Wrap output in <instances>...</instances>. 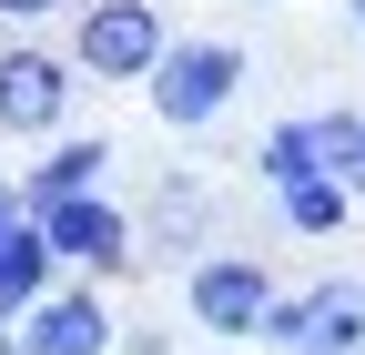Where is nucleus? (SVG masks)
I'll return each instance as SVG.
<instances>
[{
    "label": "nucleus",
    "mask_w": 365,
    "mask_h": 355,
    "mask_svg": "<svg viewBox=\"0 0 365 355\" xmlns=\"http://www.w3.org/2000/svg\"><path fill=\"white\" fill-rule=\"evenodd\" d=\"M0 355H11V345H0Z\"/></svg>",
    "instance_id": "obj_19"
},
{
    "label": "nucleus",
    "mask_w": 365,
    "mask_h": 355,
    "mask_svg": "<svg viewBox=\"0 0 365 355\" xmlns=\"http://www.w3.org/2000/svg\"><path fill=\"white\" fill-rule=\"evenodd\" d=\"M244 11H274V0H244Z\"/></svg>",
    "instance_id": "obj_18"
},
{
    "label": "nucleus",
    "mask_w": 365,
    "mask_h": 355,
    "mask_svg": "<svg viewBox=\"0 0 365 355\" xmlns=\"http://www.w3.org/2000/svg\"><path fill=\"white\" fill-rule=\"evenodd\" d=\"M122 355H182L173 325H122Z\"/></svg>",
    "instance_id": "obj_15"
},
{
    "label": "nucleus",
    "mask_w": 365,
    "mask_h": 355,
    "mask_svg": "<svg viewBox=\"0 0 365 355\" xmlns=\"http://www.w3.org/2000/svg\"><path fill=\"white\" fill-rule=\"evenodd\" d=\"M173 51V11L163 0H81L71 11V71L102 92H143Z\"/></svg>",
    "instance_id": "obj_2"
},
{
    "label": "nucleus",
    "mask_w": 365,
    "mask_h": 355,
    "mask_svg": "<svg viewBox=\"0 0 365 355\" xmlns=\"http://www.w3.org/2000/svg\"><path fill=\"white\" fill-rule=\"evenodd\" d=\"M345 21H355V31H365V0H345Z\"/></svg>",
    "instance_id": "obj_17"
},
{
    "label": "nucleus",
    "mask_w": 365,
    "mask_h": 355,
    "mask_svg": "<svg viewBox=\"0 0 365 355\" xmlns=\"http://www.w3.org/2000/svg\"><path fill=\"white\" fill-rule=\"evenodd\" d=\"M41 224V244H51V264L71 284H112V274H132V203H112V193H71V203H41L31 213Z\"/></svg>",
    "instance_id": "obj_6"
},
{
    "label": "nucleus",
    "mask_w": 365,
    "mask_h": 355,
    "mask_svg": "<svg viewBox=\"0 0 365 355\" xmlns=\"http://www.w3.org/2000/svg\"><path fill=\"white\" fill-rule=\"evenodd\" d=\"M304 132H314V173L365 203V112L355 102H325V112H304Z\"/></svg>",
    "instance_id": "obj_12"
},
{
    "label": "nucleus",
    "mask_w": 365,
    "mask_h": 355,
    "mask_svg": "<svg viewBox=\"0 0 365 355\" xmlns=\"http://www.w3.org/2000/svg\"><path fill=\"white\" fill-rule=\"evenodd\" d=\"M132 254L193 274L203 254H223V193L203 183V173H163V183L132 203Z\"/></svg>",
    "instance_id": "obj_4"
},
{
    "label": "nucleus",
    "mask_w": 365,
    "mask_h": 355,
    "mask_svg": "<svg viewBox=\"0 0 365 355\" xmlns=\"http://www.w3.org/2000/svg\"><path fill=\"white\" fill-rule=\"evenodd\" d=\"M254 173H264V193H284V183H304V173H314V132H304V112L264 122V143H254Z\"/></svg>",
    "instance_id": "obj_13"
},
{
    "label": "nucleus",
    "mask_w": 365,
    "mask_h": 355,
    "mask_svg": "<svg viewBox=\"0 0 365 355\" xmlns=\"http://www.w3.org/2000/svg\"><path fill=\"white\" fill-rule=\"evenodd\" d=\"M274 224H284L294 244H335V234L355 224V193H345V183H325V173H304V183L274 193Z\"/></svg>",
    "instance_id": "obj_11"
},
{
    "label": "nucleus",
    "mask_w": 365,
    "mask_h": 355,
    "mask_svg": "<svg viewBox=\"0 0 365 355\" xmlns=\"http://www.w3.org/2000/svg\"><path fill=\"white\" fill-rule=\"evenodd\" d=\"M244 81H254V51L234 31H173V51H163V71L143 81V102H153V122L163 132H213V122H234V102H244Z\"/></svg>",
    "instance_id": "obj_1"
},
{
    "label": "nucleus",
    "mask_w": 365,
    "mask_h": 355,
    "mask_svg": "<svg viewBox=\"0 0 365 355\" xmlns=\"http://www.w3.org/2000/svg\"><path fill=\"white\" fill-rule=\"evenodd\" d=\"M51 284H61V264H51V244H41V224H11L0 234V335H11Z\"/></svg>",
    "instance_id": "obj_10"
},
{
    "label": "nucleus",
    "mask_w": 365,
    "mask_h": 355,
    "mask_svg": "<svg viewBox=\"0 0 365 355\" xmlns=\"http://www.w3.org/2000/svg\"><path fill=\"white\" fill-rule=\"evenodd\" d=\"M71 193H112V132H61L41 143V163L21 173V203H71Z\"/></svg>",
    "instance_id": "obj_9"
},
{
    "label": "nucleus",
    "mask_w": 365,
    "mask_h": 355,
    "mask_svg": "<svg viewBox=\"0 0 365 355\" xmlns=\"http://www.w3.org/2000/svg\"><path fill=\"white\" fill-rule=\"evenodd\" d=\"M0 345L11 355H122V304H112V284H71L61 274Z\"/></svg>",
    "instance_id": "obj_8"
},
{
    "label": "nucleus",
    "mask_w": 365,
    "mask_h": 355,
    "mask_svg": "<svg viewBox=\"0 0 365 355\" xmlns=\"http://www.w3.org/2000/svg\"><path fill=\"white\" fill-rule=\"evenodd\" d=\"M11 224H31V203H21V183H11V173H0V234H11Z\"/></svg>",
    "instance_id": "obj_16"
},
{
    "label": "nucleus",
    "mask_w": 365,
    "mask_h": 355,
    "mask_svg": "<svg viewBox=\"0 0 365 355\" xmlns=\"http://www.w3.org/2000/svg\"><path fill=\"white\" fill-rule=\"evenodd\" d=\"M274 294H284V274H274L264 254L223 244V254H203L193 274H182V325H193V335H213V345H264Z\"/></svg>",
    "instance_id": "obj_3"
},
{
    "label": "nucleus",
    "mask_w": 365,
    "mask_h": 355,
    "mask_svg": "<svg viewBox=\"0 0 365 355\" xmlns=\"http://www.w3.org/2000/svg\"><path fill=\"white\" fill-rule=\"evenodd\" d=\"M81 11V0H0V21H11V31H41V21H71Z\"/></svg>",
    "instance_id": "obj_14"
},
{
    "label": "nucleus",
    "mask_w": 365,
    "mask_h": 355,
    "mask_svg": "<svg viewBox=\"0 0 365 355\" xmlns=\"http://www.w3.org/2000/svg\"><path fill=\"white\" fill-rule=\"evenodd\" d=\"M355 355H365V345H355Z\"/></svg>",
    "instance_id": "obj_20"
},
{
    "label": "nucleus",
    "mask_w": 365,
    "mask_h": 355,
    "mask_svg": "<svg viewBox=\"0 0 365 355\" xmlns=\"http://www.w3.org/2000/svg\"><path fill=\"white\" fill-rule=\"evenodd\" d=\"M264 345H274V355H355V345H365V274L284 284L274 315H264Z\"/></svg>",
    "instance_id": "obj_7"
},
{
    "label": "nucleus",
    "mask_w": 365,
    "mask_h": 355,
    "mask_svg": "<svg viewBox=\"0 0 365 355\" xmlns=\"http://www.w3.org/2000/svg\"><path fill=\"white\" fill-rule=\"evenodd\" d=\"M81 102V71L51 41H0V132L11 143H61Z\"/></svg>",
    "instance_id": "obj_5"
}]
</instances>
